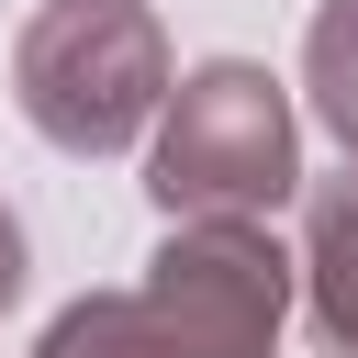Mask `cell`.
I'll return each mask as SVG.
<instances>
[{"label": "cell", "instance_id": "6da1fadb", "mask_svg": "<svg viewBox=\"0 0 358 358\" xmlns=\"http://www.w3.org/2000/svg\"><path fill=\"white\" fill-rule=\"evenodd\" d=\"M291 313V257L268 224H179L134 291H90L34 358H268Z\"/></svg>", "mask_w": 358, "mask_h": 358}, {"label": "cell", "instance_id": "7a4b0ae2", "mask_svg": "<svg viewBox=\"0 0 358 358\" xmlns=\"http://www.w3.org/2000/svg\"><path fill=\"white\" fill-rule=\"evenodd\" d=\"M145 190L168 224H257L302 190V145H291V101L268 67L213 56L190 78H168V134L145 157Z\"/></svg>", "mask_w": 358, "mask_h": 358}, {"label": "cell", "instance_id": "3957f363", "mask_svg": "<svg viewBox=\"0 0 358 358\" xmlns=\"http://www.w3.org/2000/svg\"><path fill=\"white\" fill-rule=\"evenodd\" d=\"M11 101L67 157H123L168 101V34L145 0H56L11 56Z\"/></svg>", "mask_w": 358, "mask_h": 358}, {"label": "cell", "instance_id": "277c9868", "mask_svg": "<svg viewBox=\"0 0 358 358\" xmlns=\"http://www.w3.org/2000/svg\"><path fill=\"white\" fill-rule=\"evenodd\" d=\"M302 280H313V324H324V347L358 358V168L313 190V213H302Z\"/></svg>", "mask_w": 358, "mask_h": 358}, {"label": "cell", "instance_id": "5b68a950", "mask_svg": "<svg viewBox=\"0 0 358 358\" xmlns=\"http://www.w3.org/2000/svg\"><path fill=\"white\" fill-rule=\"evenodd\" d=\"M302 90H313V112L336 123V145L358 157V0H324V11H313V34H302Z\"/></svg>", "mask_w": 358, "mask_h": 358}, {"label": "cell", "instance_id": "8992f818", "mask_svg": "<svg viewBox=\"0 0 358 358\" xmlns=\"http://www.w3.org/2000/svg\"><path fill=\"white\" fill-rule=\"evenodd\" d=\"M11 291H22V224L0 213V302H11Z\"/></svg>", "mask_w": 358, "mask_h": 358}]
</instances>
